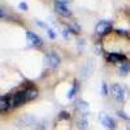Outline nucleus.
I'll return each instance as SVG.
<instances>
[{
  "instance_id": "obj_15",
  "label": "nucleus",
  "mask_w": 130,
  "mask_h": 130,
  "mask_svg": "<svg viewBox=\"0 0 130 130\" xmlns=\"http://www.w3.org/2000/svg\"><path fill=\"white\" fill-rule=\"evenodd\" d=\"M78 127L79 129H87V120L86 118H81V120L78 121Z\"/></svg>"
},
{
  "instance_id": "obj_5",
  "label": "nucleus",
  "mask_w": 130,
  "mask_h": 130,
  "mask_svg": "<svg viewBox=\"0 0 130 130\" xmlns=\"http://www.w3.org/2000/svg\"><path fill=\"white\" fill-rule=\"evenodd\" d=\"M26 38H27V43L30 46H32V47H39V46H42V39L37 35V34H34V32H31V31H27L26 32Z\"/></svg>"
},
{
  "instance_id": "obj_17",
  "label": "nucleus",
  "mask_w": 130,
  "mask_h": 130,
  "mask_svg": "<svg viewBox=\"0 0 130 130\" xmlns=\"http://www.w3.org/2000/svg\"><path fill=\"white\" fill-rule=\"evenodd\" d=\"M69 30H70V32H75V34H78V32H79V27H78L77 25L70 26V27H69Z\"/></svg>"
},
{
  "instance_id": "obj_1",
  "label": "nucleus",
  "mask_w": 130,
  "mask_h": 130,
  "mask_svg": "<svg viewBox=\"0 0 130 130\" xmlns=\"http://www.w3.org/2000/svg\"><path fill=\"white\" fill-rule=\"evenodd\" d=\"M111 92H112L113 98H115V99H117V100H126L127 98H129V90H127V87H124V86L118 85V83L112 85Z\"/></svg>"
},
{
  "instance_id": "obj_9",
  "label": "nucleus",
  "mask_w": 130,
  "mask_h": 130,
  "mask_svg": "<svg viewBox=\"0 0 130 130\" xmlns=\"http://www.w3.org/2000/svg\"><path fill=\"white\" fill-rule=\"evenodd\" d=\"M24 94H25L26 102H27V100H31V99H35L38 96V90L35 87H27L26 90H24Z\"/></svg>"
},
{
  "instance_id": "obj_22",
  "label": "nucleus",
  "mask_w": 130,
  "mask_h": 130,
  "mask_svg": "<svg viewBox=\"0 0 130 130\" xmlns=\"http://www.w3.org/2000/svg\"><path fill=\"white\" fill-rule=\"evenodd\" d=\"M118 115H120V117H122V118H126V120H129V117H127V116H126L124 112H121V111H120V112H118Z\"/></svg>"
},
{
  "instance_id": "obj_13",
  "label": "nucleus",
  "mask_w": 130,
  "mask_h": 130,
  "mask_svg": "<svg viewBox=\"0 0 130 130\" xmlns=\"http://www.w3.org/2000/svg\"><path fill=\"white\" fill-rule=\"evenodd\" d=\"M118 72H120L121 75H126V74L130 72V62H129V61L122 62L121 67H120V69H118Z\"/></svg>"
},
{
  "instance_id": "obj_14",
  "label": "nucleus",
  "mask_w": 130,
  "mask_h": 130,
  "mask_svg": "<svg viewBox=\"0 0 130 130\" xmlns=\"http://www.w3.org/2000/svg\"><path fill=\"white\" fill-rule=\"evenodd\" d=\"M77 89H78V85H77V82H75V83L73 85V87L70 89L69 94H68V98H69V99H72V98L75 95V92H77Z\"/></svg>"
},
{
  "instance_id": "obj_4",
  "label": "nucleus",
  "mask_w": 130,
  "mask_h": 130,
  "mask_svg": "<svg viewBox=\"0 0 130 130\" xmlns=\"http://www.w3.org/2000/svg\"><path fill=\"white\" fill-rule=\"evenodd\" d=\"M100 121H102L103 126H104V127H107L108 130H115V129H116L115 120H113V118H112L111 116L102 113V115H100Z\"/></svg>"
},
{
  "instance_id": "obj_3",
  "label": "nucleus",
  "mask_w": 130,
  "mask_h": 130,
  "mask_svg": "<svg viewBox=\"0 0 130 130\" xmlns=\"http://www.w3.org/2000/svg\"><path fill=\"white\" fill-rule=\"evenodd\" d=\"M112 29V24L109 22V21H99L96 25V32L98 34H107V32H109Z\"/></svg>"
},
{
  "instance_id": "obj_16",
  "label": "nucleus",
  "mask_w": 130,
  "mask_h": 130,
  "mask_svg": "<svg viewBox=\"0 0 130 130\" xmlns=\"http://www.w3.org/2000/svg\"><path fill=\"white\" fill-rule=\"evenodd\" d=\"M102 95H104V96H107V95H108V86H107V83H105V82H103V83H102Z\"/></svg>"
},
{
  "instance_id": "obj_12",
  "label": "nucleus",
  "mask_w": 130,
  "mask_h": 130,
  "mask_svg": "<svg viewBox=\"0 0 130 130\" xmlns=\"http://www.w3.org/2000/svg\"><path fill=\"white\" fill-rule=\"evenodd\" d=\"M21 122H24L26 126H30V125H34V124L37 122V118H35L34 116H30V115H27V116L21 117Z\"/></svg>"
},
{
  "instance_id": "obj_8",
  "label": "nucleus",
  "mask_w": 130,
  "mask_h": 130,
  "mask_svg": "<svg viewBox=\"0 0 130 130\" xmlns=\"http://www.w3.org/2000/svg\"><path fill=\"white\" fill-rule=\"evenodd\" d=\"M10 105H12V100L7 95L0 98V112H5L8 108H10Z\"/></svg>"
},
{
  "instance_id": "obj_11",
  "label": "nucleus",
  "mask_w": 130,
  "mask_h": 130,
  "mask_svg": "<svg viewBox=\"0 0 130 130\" xmlns=\"http://www.w3.org/2000/svg\"><path fill=\"white\" fill-rule=\"evenodd\" d=\"M75 107H77V109H78L82 115H86V113L89 112V104L86 103V102H83V100H78L77 104H75Z\"/></svg>"
},
{
  "instance_id": "obj_7",
  "label": "nucleus",
  "mask_w": 130,
  "mask_h": 130,
  "mask_svg": "<svg viewBox=\"0 0 130 130\" xmlns=\"http://www.w3.org/2000/svg\"><path fill=\"white\" fill-rule=\"evenodd\" d=\"M25 102H26V98H25L24 91L14 94L13 98H12V105H13V107H20V105H22Z\"/></svg>"
},
{
  "instance_id": "obj_21",
  "label": "nucleus",
  "mask_w": 130,
  "mask_h": 130,
  "mask_svg": "<svg viewBox=\"0 0 130 130\" xmlns=\"http://www.w3.org/2000/svg\"><path fill=\"white\" fill-rule=\"evenodd\" d=\"M72 0H56V3H62V4H67V3H70Z\"/></svg>"
},
{
  "instance_id": "obj_20",
  "label": "nucleus",
  "mask_w": 130,
  "mask_h": 130,
  "mask_svg": "<svg viewBox=\"0 0 130 130\" xmlns=\"http://www.w3.org/2000/svg\"><path fill=\"white\" fill-rule=\"evenodd\" d=\"M48 37H50V38H55V37H56V34L53 32V30H51V29L48 30Z\"/></svg>"
},
{
  "instance_id": "obj_6",
  "label": "nucleus",
  "mask_w": 130,
  "mask_h": 130,
  "mask_svg": "<svg viewBox=\"0 0 130 130\" xmlns=\"http://www.w3.org/2000/svg\"><path fill=\"white\" fill-rule=\"evenodd\" d=\"M55 10L57 14H60L62 17H69L72 14L70 9L67 7V4H62V3H55Z\"/></svg>"
},
{
  "instance_id": "obj_10",
  "label": "nucleus",
  "mask_w": 130,
  "mask_h": 130,
  "mask_svg": "<svg viewBox=\"0 0 130 130\" xmlns=\"http://www.w3.org/2000/svg\"><path fill=\"white\" fill-rule=\"evenodd\" d=\"M107 60L109 61V62H118V61L125 62L126 61V56L120 55V53H111V55L107 57Z\"/></svg>"
},
{
  "instance_id": "obj_18",
  "label": "nucleus",
  "mask_w": 130,
  "mask_h": 130,
  "mask_svg": "<svg viewBox=\"0 0 130 130\" xmlns=\"http://www.w3.org/2000/svg\"><path fill=\"white\" fill-rule=\"evenodd\" d=\"M18 7H20L21 9H24V10H27V5H26V3H20Z\"/></svg>"
},
{
  "instance_id": "obj_2",
  "label": "nucleus",
  "mask_w": 130,
  "mask_h": 130,
  "mask_svg": "<svg viewBox=\"0 0 130 130\" xmlns=\"http://www.w3.org/2000/svg\"><path fill=\"white\" fill-rule=\"evenodd\" d=\"M46 62H47L48 67H50V69H56V68H59L61 60L57 56L56 52H48L47 56H46Z\"/></svg>"
},
{
  "instance_id": "obj_19",
  "label": "nucleus",
  "mask_w": 130,
  "mask_h": 130,
  "mask_svg": "<svg viewBox=\"0 0 130 130\" xmlns=\"http://www.w3.org/2000/svg\"><path fill=\"white\" fill-rule=\"evenodd\" d=\"M69 117V113L68 112H61L60 113V118H68Z\"/></svg>"
}]
</instances>
